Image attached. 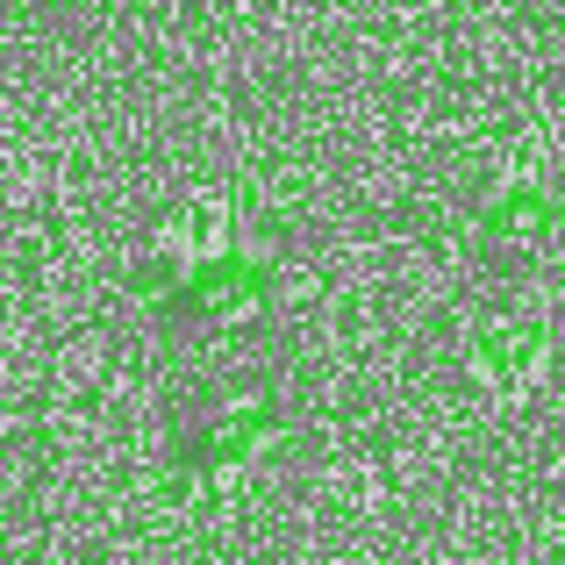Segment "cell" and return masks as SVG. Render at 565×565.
<instances>
[{
    "instance_id": "cell-1",
    "label": "cell",
    "mask_w": 565,
    "mask_h": 565,
    "mask_svg": "<svg viewBox=\"0 0 565 565\" xmlns=\"http://www.w3.org/2000/svg\"><path fill=\"white\" fill-rule=\"evenodd\" d=\"M552 359H558L552 316L530 308V301H509V294L458 330V373L472 380L480 401H494V408H523L552 380Z\"/></svg>"
}]
</instances>
